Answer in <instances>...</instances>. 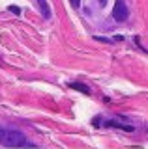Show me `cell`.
<instances>
[{
    "label": "cell",
    "instance_id": "6da1fadb",
    "mask_svg": "<svg viewBox=\"0 0 148 149\" xmlns=\"http://www.w3.org/2000/svg\"><path fill=\"white\" fill-rule=\"evenodd\" d=\"M0 143L6 147H25V146H32L28 140L25 138V134L19 130H4L0 134Z\"/></svg>",
    "mask_w": 148,
    "mask_h": 149
},
{
    "label": "cell",
    "instance_id": "7a4b0ae2",
    "mask_svg": "<svg viewBox=\"0 0 148 149\" xmlns=\"http://www.w3.org/2000/svg\"><path fill=\"white\" fill-rule=\"evenodd\" d=\"M128 17H129V9L126 6V2L124 0H116L114 8H113V19L116 22H124V21H128Z\"/></svg>",
    "mask_w": 148,
    "mask_h": 149
},
{
    "label": "cell",
    "instance_id": "3957f363",
    "mask_svg": "<svg viewBox=\"0 0 148 149\" xmlns=\"http://www.w3.org/2000/svg\"><path fill=\"white\" fill-rule=\"evenodd\" d=\"M38 6L41 9V15H43V19H51V8H49L47 0H38Z\"/></svg>",
    "mask_w": 148,
    "mask_h": 149
},
{
    "label": "cell",
    "instance_id": "277c9868",
    "mask_svg": "<svg viewBox=\"0 0 148 149\" xmlns=\"http://www.w3.org/2000/svg\"><path fill=\"white\" fill-rule=\"evenodd\" d=\"M107 127H116V129H122V130H126V132H133L135 130V127L133 125H122V123H116V121H107Z\"/></svg>",
    "mask_w": 148,
    "mask_h": 149
},
{
    "label": "cell",
    "instance_id": "5b68a950",
    "mask_svg": "<svg viewBox=\"0 0 148 149\" xmlns=\"http://www.w3.org/2000/svg\"><path fill=\"white\" fill-rule=\"evenodd\" d=\"M69 88H75V90H79L81 93H86V95L90 93V88L86 84H81V82H69Z\"/></svg>",
    "mask_w": 148,
    "mask_h": 149
},
{
    "label": "cell",
    "instance_id": "8992f818",
    "mask_svg": "<svg viewBox=\"0 0 148 149\" xmlns=\"http://www.w3.org/2000/svg\"><path fill=\"white\" fill-rule=\"evenodd\" d=\"M94 39L96 41H101V43H113V39H109V37H101V36H96Z\"/></svg>",
    "mask_w": 148,
    "mask_h": 149
},
{
    "label": "cell",
    "instance_id": "52a82bcc",
    "mask_svg": "<svg viewBox=\"0 0 148 149\" xmlns=\"http://www.w3.org/2000/svg\"><path fill=\"white\" fill-rule=\"evenodd\" d=\"M8 9H10L11 13H15V15H21V8H17V6H10Z\"/></svg>",
    "mask_w": 148,
    "mask_h": 149
},
{
    "label": "cell",
    "instance_id": "ba28073f",
    "mask_svg": "<svg viewBox=\"0 0 148 149\" xmlns=\"http://www.w3.org/2000/svg\"><path fill=\"white\" fill-rule=\"evenodd\" d=\"M69 2H71V8H75V9L81 6V0H69Z\"/></svg>",
    "mask_w": 148,
    "mask_h": 149
},
{
    "label": "cell",
    "instance_id": "9c48e42d",
    "mask_svg": "<svg viewBox=\"0 0 148 149\" xmlns=\"http://www.w3.org/2000/svg\"><path fill=\"white\" fill-rule=\"evenodd\" d=\"M105 2H107V0H98V4H99V6H105Z\"/></svg>",
    "mask_w": 148,
    "mask_h": 149
},
{
    "label": "cell",
    "instance_id": "30bf717a",
    "mask_svg": "<svg viewBox=\"0 0 148 149\" xmlns=\"http://www.w3.org/2000/svg\"><path fill=\"white\" fill-rule=\"evenodd\" d=\"M2 132H4V129H2V127H0V134H2Z\"/></svg>",
    "mask_w": 148,
    "mask_h": 149
}]
</instances>
